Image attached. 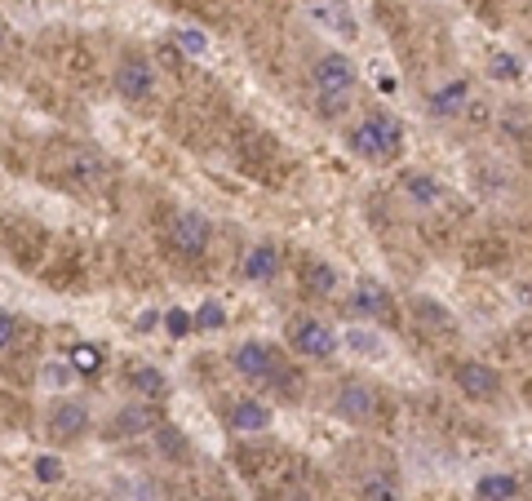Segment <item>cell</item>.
<instances>
[{"label": "cell", "instance_id": "6da1fadb", "mask_svg": "<svg viewBox=\"0 0 532 501\" xmlns=\"http://www.w3.org/2000/svg\"><path fill=\"white\" fill-rule=\"evenodd\" d=\"M346 147H351L360 160H368V165H391L399 156V147H404V125H399L395 116H386V111H373V116H364L360 125H351Z\"/></svg>", "mask_w": 532, "mask_h": 501}, {"label": "cell", "instance_id": "7a4b0ae2", "mask_svg": "<svg viewBox=\"0 0 532 501\" xmlns=\"http://www.w3.org/2000/svg\"><path fill=\"white\" fill-rule=\"evenodd\" d=\"M311 80H315V98H320L324 116H342L346 102H351V94H355V85H360V71H355L351 58L333 49V54H324L320 63H315Z\"/></svg>", "mask_w": 532, "mask_h": 501}, {"label": "cell", "instance_id": "3957f363", "mask_svg": "<svg viewBox=\"0 0 532 501\" xmlns=\"http://www.w3.org/2000/svg\"><path fill=\"white\" fill-rule=\"evenodd\" d=\"M231 368L244 377V382H258V386H266V382H289L284 377V360H280V351L275 346H266V342H258V337H249V342H240L231 351Z\"/></svg>", "mask_w": 532, "mask_h": 501}, {"label": "cell", "instance_id": "277c9868", "mask_svg": "<svg viewBox=\"0 0 532 501\" xmlns=\"http://www.w3.org/2000/svg\"><path fill=\"white\" fill-rule=\"evenodd\" d=\"M284 342L302 355V360H333L337 355V333L315 315H293L284 324Z\"/></svg>", "mask_w": 532, "mask_h": 501}, {"label": "cell", "instance_id": "5b68a950", "mask_svg": "<svg viewBox=\"0 0 532 501\" xmlns=\"http://www.w3.org/2000/svg\"><path fill=\"white\" fill-rule=\"evenodd\" d=\"M453 382H457V391H462L466 400L493 404L501 395V386H506V377H501L493 364H484V360H457L453 364Z\"/></svg>", "mask_w": 532, "mask_h": 501}, {"label": "cell", "instance_id": "8992f818", "mask_svg": "<svg viewBox=\"0 0 532 501\" xmlns=\"http://www.w3.org/2000/svg\"><path fill=\"white\" fill-rule=\"evenodd\" d=\"M209 240H213V222L204 218L200 209H182L178 218H173L169 244H173V253H178V258H200V253L209 249Z\"/></svg>", "mask_w": 532, "mask_h": 501}, {"label": "cell", "instance_id": "52a82bcc", "mask_svg": "<svg viewBox=\"0 0 532 501\" xmlns=\"http://www.w3.org/2000/svg\"><path fill=\"white\" fill-rule=\"evenodd\" d=\"M156 89V67L147 54H125L116 67V94L125 102H147Z\"/></svg>", "mask_w": 532, "mask_h": 501}, {"label": "cell", "instance_id": "ba28073f", "mask_svg": "<svg viewBox=\"0 0 532 501\" xmlns=\"http://www.w3.org/2000/svg\"><path fill=\"white\" fill-rule=\"evenodd\" d=\"M333 413L346 417V422H368L377 413V391L368 382H360V377H346L333 391Z\"/></svg>", "mask_w": 532, "mask_h": 501}, {"label": "cell", "instance_id": "9c48e42d", "mask_svg": "<svg viewBox=\"0 0 532 501\" xmlns=\"http://www.w3.org/2000/svg\"><path fill=\"white\" fill-rule=\"evenodd\" d=\"M306 14L337 40H360V18L346 0H306Z\"/></svg>", "mask_w": 532, "mask_h": 501}, {"label": "cell", "instance_id": "30bf717a", "mask_svg": "<svg viewBox=\"0 0 532 501\" xmlns=\"http://www.w3.org/2000/svg\"><path fill=\"white\" fill-rule=\"evenodd\" d=\"M89 422H94V417H89V408L80 404V400H58L45 413V431L54 435V439H63V444H71V439L85 435Z\"/></svg>", "mask_w": 532, "mask_h": 501}, {"label": "cell", "instance_id": "8fae6325", "mask_svg": "<svg viewBox=\"0 0 532 501\" xmlns=\"http://www.w3.org/2000/svg\"><path fill=\"white\" fill-rule=\"evenodd\" d=\"M271 422H275L271 404L253 400V395H240V400L227 408V431H235V435H262V431H271Z\"/></svg>", "mask_w": 532, "mask_h": 501}, {"label": "cell", "instance_id": "7c38bea8", "mask_svg": "<svg viewBox=\"0 0 532 501\" xmlns=\"http://www.w3.org/2000/svg\"><path fill=\"white\" fill-rule=\"evenodd\" d=\"M351 306L360 315H368V320H395V298H391V289H386L382 280H355V289H351Z\"/></svg>", "mask_w": 532, "mask_h": 501}, {"label": "cell", "instance_id": "4fadbf2b", "mask_svg": "<svg viewBox=\"0 0 532 501\" xmlns=\"http://www.w3.org/2000/svg\"><path fill=\"white\" fill-rule=\"evenodd\" d=\"M426 111H431V116H439V120L462 116V111H470V85H466L462 76H453L448 85H439L435 94H431V102H426Z\"/></svg>", "mask_w": 532, "mask_h": 501}, {"label": "cell", "instance_id": "5bb4252c", "mask_svg": "<svg viewBox=\"0 0 532 501\" xmlns=\"http://www.w3.org/2000/svg\"><path fill=\"white\" fill-rule=\"evenodd\" d=\"M240 275L249 284H271L275 275H280V249H275V244H253L240 262Z\"/></svg>", "mask_w": 532, "mask_h": 501}, {"label": "cell", "instance_id": "9a60e30c", "mask_svg": "<svg viewBox=\"0 0 532 501\" xmlns=\"http://www.w3.org/2000/svg\"><path fill=\"white\" fill-rule=\"evenodd\" d=\"M142 431H160L151 404H125V408H116V417H111V435H116V439H133V435H142Z\"/></svg>", "mask_w": 532, "mask_h": 501}, {"label": "cell", "instance_id": "2e32d148", "mask_svg": "<svg viewBox=\"0 0 532 501\" xmlns=\"http://www.w3.org/2000/svg\"><path fill=\"white\" fill-rule=\"evenodd\" d=\"M399 191H404L413 204H422V209H431V204L444 200V182H435L431 173H422V169H408L404 178H399Z\"/></svg>", "mask_w": 532, "mask_h": 501}, {"label": "cell", "instance_id": "e0dca14e", "mask_svg": "<svg viewBox=\"0 0 532 501\" xmlns=\"http://www.w3.org/2000/svg\"><path fill=\"white\" fill-rule=\"evenodd\" d=\"M129 391L142 395V400H165V395H169V377L160 373L156 364H133L129 368Z\"/></svg>", "mask_w": 532, "mask_h": 501}, {"label": "cell", "instance_id": "ac0fdd59", "mask_svg": "<svg viewBox=\"0 0 532 501\" xmlns=\"http://www.w3.org/2000/svg\"><path fill=\"white\" fill-rule=\"evenodd\" d=\"M519 497V479L515 475H501V470H493V475H479L475 479V501H515Z\"/></svg>", "mask_w": 532, "mask_h": 501}, {"label": "cell", "instance_id": "d6986e66", "mask_svg": "<svg viewBox=\"0 0 532 501\" xmlns=\"http://www.w3.org/2000/svg\"><path fill=\"white\" fill-rule=\"evenodd\" d=\"M360 501H399V475H395V470H386V466H377L373 475H364Z\"/></svg>", "mask_w": 532, "mask_h": 501}, {"label": "cell", "instance_id": "ffe728a7", "mask_svg": "<svg viewBox=\"0 0 532 501\" xmlns=\"http://www.w3.org/2000/svg\"><path fill=\"white\" fill-rule=\"evenodd\" d=\"M337 284H342L337 280V267H329V262H320V258L306 262V289H311L315 298H333Z\"/></svg>", "mask_w": 532, "mask_h": 501}, {"label": "cell", "instance_id": "44dd1931", "mask_svg": "<svg viewBox=\"0 0 532 501\" xmlns=\"http://www.w3.org/2000/svg\"><path fill=\"white\" fill-rule=\"evenodd\" d=\"M524 76V63H519L510 49H497L493 58H488V80H497V85H510V80Z\"/></svg>", "mask_w": 532, "mask_h": 501}, {"label": "cell", "instance_id": "7402d4cb", "mask_svg": "<svg viewBox=\"0 0 532 501\" xmlns=\"http://www.w3.org/2000/svg\"><path fill=\"white\" fill-rule=\"evenodd\" d=\"M76 364L71 360H49L45 368H40V386H49V391H67L71 382H76Z\"/></svg>", "mask_w": 532, "mask_h": 501}, {"label": "cell", "instance_id": "603a6c76", "mask_svg": "<svg viewBox=\"0 0 532 501\" xmlns=\"http://www.w3.org/2000/svg\"><path fill=\"white\" fill-rule=\"evenodd\" d=\"M67 360L76 364L80 377H89V373H98V368H102V346H98V342H76V346L67 351Z\"/></svg>", "mask_w": 532, "mask_h": 501}, {"label": "cell", "instance_id": "cb8c5ba5", "mask_svg": "<svg viewBox=\"0 0 532 501\" xmlns=\"http://www.w3.org/2000/svg\"><path fill=\"white\" fill-rule=\"evenodd\" d=\"M32 475L40 479V484H63L67 466H63V457H58V453H36L32 457Z\"/></svg>", "mask_w": 532, "mask_h": 501}, {"label": "cell", "instance_id": "d4e9b609", "mask_svg": "<svg viewBox=\"0 0 532 501\" xmlns=\"http://www.w3.org/2000/svg\"><path fill=\"white\" fill-rule=\"evenodd\" d=\"M346 346L351 351H360V355H368V360H386V342H382V333H368V329H351L346 333Z\"/></svg>", "mask_w": 532, "mask_h": 501}, {"label": "cell", "instance_id": "484cf974", "mask_svg": "<svg viewBox=\"0 0 532 501\" xmlns=\"http://www.w3.org/2000/svg\"><path fill=\"white\" fill-rule=\"evenodd\" d=\"M222 324H227V311H222V302L204 298V302L196 306V329H200V333H218Z\"/></svg>", "mask_w": 532, "mask_h": 501}, {"label": "cell", "instance_id": "4316f807", "mask_svg": "<svg viewBox=\"0 0 532 501\" xmlns=\"http://www.w3.org/2000/svg\"><path fill=\"white\" fill-rule=\"evenodd\" d=\"M173 40H178V49H182V54H191V58L209 54V36H204L200 27H178V32H173Z\"/></svg>", "mask_w": 532, "mask_h": 501}, {"label": "cell", "instance_id": "83f0119b", "mask_svg": "<svg viewBox=\"0 0 532 501\" xmlns=\"http://www.w3.org/2000/svg\"><path fill=\"white\" fill-rule=\"evenodd\" d=\"M413 311L422 315V320L431 324V329H453V315H448L439 302H431V298H413Z\"/></svg>", "mask_w": 532, "mask_h": 501}, {"label": "cell", "instance_id": "f1b7e54d", "mask_svg": "<svg viewBox=\"0 0 532 501\" xmlns=\"http://www.w3.org/2000/svg\"><path fill=\"white\" fill-rule=\"evenodd\" d=\"M165 333H169V337H187V333H196V311L169 306V311H165Z\"/></svg>", "mask_w": 532, "mask_h": 501}, {"label": "cell", "instance_id": "f546056e", "mask_svg": "<svg viewBox=\"0 0 532 501\" xmlns=\"http://www.w3.org/2000/svg\"><path fill=\"white\" fill-rule=\"evenodd\" d=\"M156 448L165 457H182V453H187V439H182L178 426H160V431H156Z\"/></svg>", "mask_w": 532, "mask_h": 501}, {"label": "cell", "instance_id": "4dcf8cb0", "mask_svg": "<svg viewBox=\"0 0 532 501\" xmlns=\"http://www.w3.org/2000/svg\"><path fill=\"white\" fill-rule=\"evenodd\" d=\"M14 311H5V315H0V346H5V351H9V346H14Z\"/></svg>", "mask_w": 532, "mask_h": 501}, {"label": "cell", "instance_id": "1f68e13d", "mask_svg": "<svg viewBox=\"0 0 532 501\" xmlns=\"http://www.w3.org/2000/svg\"><path fill=\"white\" fill-rule=\"evenodd\" d=\"M156 324H165V315H156V311H142L138 315V333H151Z\"/></svg>", "mask_w": 532, "mask_h": 501}]
</instances>
